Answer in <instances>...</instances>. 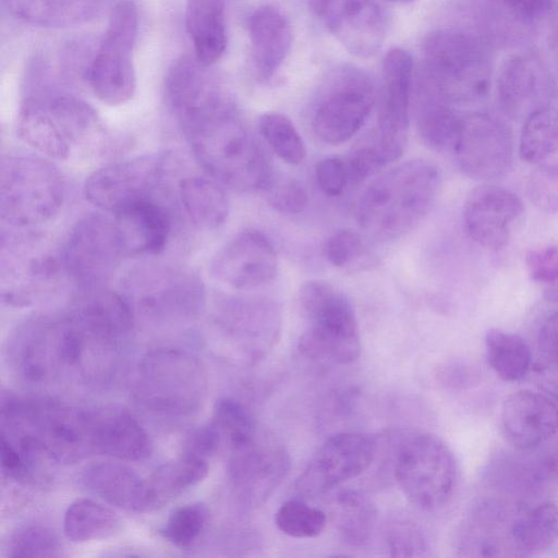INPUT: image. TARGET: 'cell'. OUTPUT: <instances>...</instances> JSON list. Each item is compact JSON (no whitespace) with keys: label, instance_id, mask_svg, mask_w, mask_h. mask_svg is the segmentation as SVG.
Wrapping results in <instances>:
<instances>
[{"label":"cell","instance_id":"30","mask_svg":"<svg viewBox=\"0 0 558 558\" xmlns=\"http://www.w3.org/2000/svg\"><path fill=\"white\" fill-rule=\"evenodd\" d=\"M460 123L450 101L429 78L418 90L416 125L422 142L439 153L452 150Z\"/></svg>","mask_w":558,"mask_h":558},{"label":"cell","instance_id":"49","mask_svg":"<svg viewBox=\"0 0 558 558\" xmlns=\"http://www.w3.org/2000/svg\"><path fill=\"white\" fill-rule=\"evenodd\" d=\"M386 542L393 557L423 556L426 542L421 530L408 521H397L387 531Z\"/></svg>","mask_w":558,"mask_h":558},{"label":"cell","instance_id":"1","mask_svg":"<svg viewBox=\"0 0 558 558\" xmlns=\"http://www.w3.org/2000/svg\"><path fill=\"white\" fill-rule=\"evenodd\" d=\"M1 434L34 465L46 458L75 463L95 450V411L45 398L1 397Z\"/></svg>","mask_w":558,"mask_h":558},{"label":"cell","instance_id":"15","mask_svg":"<svg viewBox=\"0 0 558 558\" xmlns=\"http://www.w3.org/2000/svg\"><path fill=\"white\" fill-rule=\"evenodd\" d=\"M377 442L360 432L329 437L312 457L295 481L304 496H319L364 473L375 459Z\"/></svg>","mask_w":558,"mask_h":558},{"label":"cell","instance_id":"2","mask_svg":"<svg viewBox=\"0 0 558 558\" xmlns=\"http://www.w3.org/2000/svg\"><path fill=\"white\" fill-rule=\"evenodd\" d=\"M206 172L234 191H263L274 173L231 99L179 123Z\"/></svg>","mask_w":558,"mask_h":558},{"label":"cell","instance_id":"31","mask_svg":"<svg viewBox=\"0 0 558 558\" xmlns=\"http://www.w3.org/2000/svg\"><path fill=\"white\" fill-rule=\"evenodd\" d=\"M185 25L195 57L210 66L223 54L227 29L223 0H186Z\"/></svg>","mask_w":558,"mask_h":558},{"label":"cell","instance_id":"25","mask_svg":"<svg viewBox=\"0 0 558 558\" xmlns=\"http://www.w3.org/2000/svg\"><path fill=\"white\" fill-rule=\"evenodd\" d=\"M520 452L490 462L487 476L495 486L511 494L532 495L558 481V446L538 453Z\"/></svg>","mask_w":558,"mask_h":558},{"label":"cell","instance_id":"57","mask_svg":"<svg viewBox=\"0 0 558 558\" xmlns=\"http://www.w3.org/2000/svg\"><path fill=\"white\" fill-rule=\"evenodd\" d=\"M544 296L549 302H558V282L545 290Z\"/></svg>","mask_w":558,"mask_h":558},{"label":"cell","instance_id":"48","mask_svg":"<svg viewBox=\"0 0 558 558\" xmlns=\"http://www.w3.org/2000/svg\"><path fill=\"white\" fill-rule=\"evenodd\" d=\"M363 248V240L357 231L342 229L327 239L324 245V256L332 266L344 268L361 258Z\"/></svg>","mask_w":558,"mask_h":558},{"label":"cell","instance_id":"22","mask_svg":"<svg viewBox=\"0 0 558 558\" xmlns=\"http://www.w3.org/2000/svg\"><path fill=\"white\" fill-rule=\"evenodd\" d=\"M500 425L515 450H536L558 432V405L541 392H512L501 403Z\"/></svg>","mask_w":558,"mask_h":558},{"label":"cell","instance_id":"24","mask_svg":"<svg viewBox=\"0 0 558 558\" xmlns=\"http://www.w3.org/2000/svg\"><path fill=\"white\" fill-rule=\"evenodd\" d=\"M123 255H156L163 251L171 231L167 209L154 199L125 207L113 215Z\"/></svg>","mask_w":558,"mask_h":558},{"label":"cell","instance_id":"37","mask_svg":"<svg viewBox=\"0 0 558 558\" xmlns=\"http://www.w3.org/2000/svg\"><path fill=\"white\" fill-rule=\"evenodd\" d=\"M485 348L490 367L502 379L517 381L529 373L532 352L520 336L500 329H490L485 335Z\"/></svg>","mask_w":558,"mask_h":558},{"label":"cell","instance_id":"32","mask_svg":"<svg viewBox=\"0 0 558 558\" xmlns=\"http://www.w3.org/2000/svg\"><path fill=\"white\" fill-rule=\"evenodd\" d=\"M15 129L21 141L50 159L64 160L71 153L72 146L38 95L25 97Z\"/></svg>","mask_w":558,"mask_h":558},{"label":"cell","instance_id":"8","mask_svg":"<svg viewBox=\"0 0 558 558\" xmlns=\"http://www.w3.org/2000/svg\"><path fill=\"white\" fill-rule=\"evenodd\" d=\"M396 481L410 502L436 510L451 498L457 464L449 447L438 437L418 433L402 439L393 461Z\"/></svg>","mask_w":558,"mask_h":558},{"label":"cell","instance_id":"12","mask_svg":"<svg viewBox=\"0 0 558 558\" xmlns=\"http://www.w3.org/2000/svg\"><path fill=\"white\" fill-rule=\"evenodd\" d=\"M375 101L371 77L360 69L336 72L313 114V130L331 145L350 141L366 122Z\"/></svg>","mask_w":558,"mask_h":558},{"label":"cell","instance_id":"33","mask_svg":"<svg viewBox=\"0 0 558 558\" xmlns=\"http://www.w3.org/2000/svg\"><path fill=\"white\" fill-rule=\"evenodd\" d=\"M181 204L191 222L199 229L220 228L229 215V199L222 184L215 179L189 177L179 187Z\"/></svg>","mask_w":558,"mask_h":558},{"label":"cell","instance_id":"42","mask_svg":"<svg viewBox=\"0 0 558 558\" xmlns=\"http://www.w3.org/2000/svg\"><path fill=\"white\" fill-rule=\"evenodd\" d=\"M208 522V510L202 502L174 509L160 530L162 537L180 549L193 547Z\"/></svg>","mask_w":558,"mask_h":558},{"label":"cell","instance_id":"47","mask_svg":"<svg viewBox=\"0 0 558 558\" xmlns=\"http://www.w3.org/2000/svg\"><path fill=\"white\" fill-rule=\"evenodd\" d=\"M531 199L539 208L558 211V156L538 163L527 184Z\"/></svg>","mask_w":558,"mask_h":558},{"label":"cell","instance_id":"10","mask_svg":"<svg viewBox=\"0 0 558 558\" xmlns=\"http://www.w3.org/2000/svg\"><path fill=\"white\" fill-rule=\"evenodd\" d=\"M429 77L447 99L472 101L486 96L490 75L474 38L457 31H435L423 40Z\"/></svg>","mask_w":558,"mask_h":558},{"label":"cell","instance_id":"4","mask_svg":"<svg viewBox=\"0 0 558 558\" xmlns=\"http://www.w3.org/2000/svg\"><path fill=\"white\" fill-rule=\"evenodd\" d=\"M9 361L28 385L85 381L90 354L80 329L70 316H34L21 323L9 340Z\"/></svg>","mask_w":558,"mask_h":558},{"label":"cell","instance_id":"27","mask_svg":"<svg viewBox=\"0 0 558 558\" xmlns=\"http://www.w3.org/2000/svg\"><path fill=\"white\" fill-rule=\"evenodd\" d=\"M248 35L256 75L260 81H268L290 51L291 25L280 10L264 5L251 15Z\"/></svg>","mask_w":558,"mask_h":558},{"label":"cell","instance_id":"43","mask_svg":"<svg viewBox=\"0 0 558 558\" xmlns=\"http://www.w3.org/2000/svg\"><path fill=\"white\" fill-rule=\"evenodd\" d=\"M327 523L323 510L301 499L284 501L275 513V524L283 534L295 538L318 536Z\"/></svg>","mask_w":558,"mask_h":558},{"label":"cell","instance_id":"26","mask_svg":"<svg viewBox=\"0 0 558 558\" xmlns=\"http://www.w3.org/2000/svg\"><path fill=\"white\" fill-rule=\"evenodd\" d=\"M84 487L105 502L126 511L150 510L146 478L131 466L119 462H99L82 474Z\"/></svg>","mask_w":558,"mask_h":558},{"label":"cell","instance_id":"9","mask_svg":"<svg viewBox=\"0 0 558 558\" xmlns=\"http://www.w3.org/2000/svg\"><path fill=\"white\" fill-rule=\"evenodd\" d=\"M138 31V13L131 0L112 9L100 45L86 71L95 96L109 106L132 99L136 89L133 52Z\"/></svg>","mask_w":558,"mask_h":558},{"label":"cell","instance_id":"58","mask_svg":"<svg viewBox=\"0 0 558 558\" xmlns=\"http://www.w3.org/2000/svg\"><path fill=\"white\" fill-rule=\"evenodd\" d=\"M389 2H393V3H401V4H407V3H411L415 0H387Z\"/></svg>","mask_w":558,"mask_h":558},{"label":"cell","instance_id":"21","mask_svg":"<svg viewBox=\"0 0 558 558\" xmlns=\"http://www.w3.org/2000/svg\"><path fill=\"white\" fill-rule=\"evenodd\" d=\"M523 213L520 197L508 189L482 184L463 205L462 218L469 236L485 248L500 250L510 239L511 225Z\"/></svg>","mask_w":558,"mask_h":558},{"label":"cell","instance_id":"17","mask_svg":"<svg viewBox=\"0 0 558 558\" xmlns=\"http://www.w3.org/2000/svg\"><path fill=\"white\" fill-rule=\"evenodd\" d=\"M278 258L271 241L262 231L244 229L230 238L213 255L210 276L231 288L252 290L277 275Z\"/></svg>","mask_w":558,"mask_h":558},{"label":"cell","instance_id":"35","mask_svg":"<svg viewBox=\"0 0 558 558\" xmlns=\"http://www.w3.org/2000/svg\"><path fill=\"white\" fill-rule=\"evenodd\" d=\"M207 473V461L187 452L161 464L146 478L150 510L161 507L197 485Z\"/></svg>","mask_w":558,"mask_h":558},{"label":"cell","instance_id":"41","mask_svg":"<svg viewBox=\"0 0 558 558\" xmlns=\"http://www.w3.org/2000/svg\"><path fill=\"white\" fill-rule=\"evenodd\" d=\"M258 130L272 151L286 163L298 166L306 157V147L293 122L283 113L268 111L258 119Z\"/></svg>","mask_w":558,"mask_h":558},{"label":"cell","instance_id":"44","mask_svg":"<svg viewBox=\"0 0 558 558\" xmlns=\"http://www.w3.org/2000/svg\"><path fill=\"white\" fill-rule=\"evenodd\" d=\"M231 448L255 439V422L250 411L238 400L220 399L214 409L211 420Z\"/></svg>","mask_w":558,"mask_h":558},{"label":"cell","instance_id":"11","mask_svg":"<svg viewBox=\"0 0 558 558\" xmlns=\"http://www.w3.org/2000/svg\"><path fill=\"white\" fill-rule=\"evenodd\" d=\"M412 75L413 60L408 51L393 48L386 53L377 125L363 140L383 167L398 160L407 145Z\"/></svg>","mask_w":558,"mask_h":558},{"label":"cell","instance_id":"46","mask_svg":"<svg viewBox=\"0 0 558 558\" xmlns=\"http://www.w3.org/2000/svg\"><path fill=\"white\" fill-rule=\"evenodd\" d=\"M263 192L268 204L281 214H300L308 204L305 189L287 175L272 173Z\"/></svg>","mask_w":558,"mask_h":558},{"label":"cell","instance_id":"6","mask_svg":"<svg viewBox=\"0 0 558 558\" xmlns=\"http://www.w3.org/2000/svg\"><path fill=\"white\" fill-rule=\"evenodd\" d=\"M206 389L204 366L184 350L155 349L138 363L135 395L150 411L172 416L191 415L201 408Z\"/></svg>","mask_w":558,"mask_h":558},{"label":"cell","instance_id":"39","mask_svg":"<svg viewBox=\"0 0 558 558\" xmlns=\"http://www.w3.org/2000/svg\"><path fill=\"white\" fill-rule=\"evenodd\" d=\"M337 529L352 546L368 542L376 522V509L372 501L357 490H344L336 499Z\"/></svg>","mask_w":558,"mask_h":558},{"label":"cell","instance_id":"51","mask_svg":"<svg viewBox=\"0 0 558 558\" xmlns=\"http://www.w3.org/2000/svg\"><path fill=\"white\" fill-rule=\"evenodd\" d=\"M315 177L320 191L328 196L340 195L349 181L347 165L337 157L319 160L315 167Z\"/></svg>","mask_w":558,"mask_h":558},{"label":"cell","instance_id":"56","mask_svg":"<svg viewBox=\"0 0 558 558\" xmlns=\"http://www.w3.org/2000/svg\"><path fill=\"white\" fill-rule=\"evenodd\" d=\"M545 386L548 393L558 401V376L547 379Z\"/></svg>","mask_w":558,"mask_h":558},{"label":"cell","instance_id":"20","mask_svg":"<svg viewBox=\"0 0 558 558\" xmlns=\"http://www.w3.org/2000/svg\"><path fill=\"white\" fill-rule=\"evenodd\" d=\"M231 449L229 476L238 497L251 506L264 502L286 477L289 454L279 445L255 439Z\"/></svg>","mask_w":558,"mask_h":558},{"label":"cell","instance_id":"23","mask_svg":"<svg viewBox=\"0 0 558 558\" xmlns=\"http://www.w3.org/2000/svg\"><path fill=\"white\" fill-rule=\"evenodd\" d=\"M70 317L90 338L119 350L134 326L128 298L101 288L84 290Z\"/></svg>","mask_w":558,"mask_h":558},{"label":"cell","instance_id":"7","mask_svg":"<svg viewBox=\"0 0 558 558\" xmlns=\"http://www.w3.org/2000/svg\"><path fill=\"white\" fill-rule=\"evenodd\" d=\"M65 195L64 180L53 163L25 155L2 158L1 218L13 228H31L52 219Z\"/></svg>","mask_w":558,"mask_h":558},{"label":"cell","instance_id":"52","mask_svg":"<svg viewBox=\"0 0 558 558\" xmlns=\"http://www.w3.org/2000/svg\"><path fill=\"white\" fill-rule=\"evenodd\" d=\"M223 440L217 425L210 421L208 424L194 429L185 441V451L203 459L215 454Z\"/></svg>","mask_w":558,"mask_h":558},{"label":"cell","instance_id":"50","mask_svg":"<svg viewBox=\"0 0 558 558\" xmlns=\"http://www.w3.org/2000/svg\"><path fill=\"white\" fill-rule=\"evenodd\" d=\"M530 277L539 283L558 282V245L546 244L530 248L524 257Z\"/></svg>","mask_w":558,"mask_h":558},{"label":"cell","instance_id":"40","mask_svg":"<svg viewBox=\"0 0 558 558\" xmlns=\"http://www.w3.org/2000/svg\"><path fill=\"white\" fill-rule=\"evenodd\" d=\"M498 92L505 112L519 117L537 98V76L533 65L522 58L509 60L501 71Z\"/></svg>","mask_w":558,"mask_h":558},{"label":"cell","instance_id":"14","mask_svg":"<svg viewBox=\"0 0 558 558\" xmlns=\"http://www.w3.org/2000/svg\"><path fill=\"white\" fill-rule=\"evenodd\" d=\"M123 256L113 219L86 216L69 234L60 254L62 269L83 290L100 288Z\"/></svg>","mask_w":558,"mask_h":558},{"label":"cell","instance_id":"45","mask_svg":"<svg viewBox=\"0 0 558 558\" xmlns=\"http://www.w3.org/2000/svg\"><path fill=\"white\" fill-rule=\"evenodd\" d=\"M61 555V544L57 535L41 524H27L20 527L9 542V556L57 557Z\"/></svg>","mask_w":558,"mask_h":558},{"label":"cell","instance_id":"59","mask_svg":"<svg viewBox=\"0 0 558 558\" xmlns=\"http://www.w3.org/2000/svg\"><path fill=\"white\" fill-rule=\"evenodd\" d=\"M555 46L558 50V24H557V27H556V33H555Z\"/></svg>","mask_w":558,"mask_h":558},{"label":"cell","instance_id":"34","mask_svg":"<svg viewBox=\"0 0 558 558\" xmlns=\"http://www.w3.org/2000/svg\"><path fill=\"white\" fill-rule=\"evenodd\" d=\"M509 538L515 555L541 554L558 542V504L543 501L512 521Z\"/></svg>","mask_w":558,"mask_h":558},{"label":"cell","instance_id":"19","mask_svg":"<svg viewBox=\"0 0 558 558\" xmlns=\"http://www.w3.org/2000/svg\"><path fill=\"white\" fill-rule=\"evenodd\" d=\"M131 288L137 291L143 312L160 323L189 319L201 311L204 302L202 282L180 270L157 269L136 274Z\"/></svg>","mask_w":558,"mask_h":558},{"label":"cell","instance_id":"3","mask_svg":"<svg viewBox=\"0 0 558 558\" xmlns=\"http://www.w3.org/2000/svg\"><path fill=\"white\" fill-rule=\"evenodd\" d=\"M440 187L439 169L425 159L400 162L373 180L355 206L357 225L380 241L412 231L432 209Z\"/></svg>","mask_w":558,"mask_h":558},{"label":"cell","instance_id":"5","mask_svg":"<svg viewBox=\"0 0 558 558\" xmlns=\"http://www.w3.org/2000/svg\"><path fill=\"white\" fill-rule=\"evenodd\" d=\"M299 300L310 322L299 342L301 353L337 364L354 362L361 339L349 299L326 281L310 280L302 284Z\"/></svg>","mask_w":558,"mask_h":558},{"label":"cell","instance_id":"18","mask_svg":"<svg viewBox=\"0 0 558 558\" xmlns=\"http://www.w3.org/2000/svg\"><path fill=\"white\" fill-rule=\"evenodd\" d=\"M314 13L328 31L359 57L380 49L386 36L387 16L377 0H310Z\"/></svg>","mask_w":558,"mask_h":558},{"label":"cell","instance_id":"55","mask_svg":"<svg viewBox=\"0 0 558 558\" xmlns=\"http://www.w3.org/2000/svg\"><path fill=\"white\" fill-rule=\"evenodd\" d=\"M504 3L517 14L524 17H537L544 14L553 0H502Z\"/></svg>","mask_w":558,"mask_h":558},{"label":"cell","instance_id":"16","mask_svg":"<svg viewBox=\"0 0 558 558\" xmlns=\"http://www.w3.org/2000/svg\"><path fill=\"white\" fill-rule=\"evenodd\" d=\"M452 151L466 177L480 181L498 179L513 161L512 134L501 120L486 113H472L461 118Z\"/></svg>","mask_w":558,"mask_h":558},{"label":"cell","instance_id":"53","mask_svg":"<svg viewBox=\"0 0 558 558\" xmlns=\"http://www.w3.org/2000/svg\"><path fill=\"white\" fill-rule=\"evenodd\" d=\"M1 470L4 475L16 481H26L32 474V463L1 434Z\"/></svg>","mask_w":558,"mask_h":558},{"label":"cell","instance_id":"13","mask_svg":"<svg viewBox=\"0 0 558 558\" xmlns=\"http://www.w3.org/2000/svg\"><path fill=\"white\" fill-rule=\"evenodd\" d=\"M167 163L165 155L144 154L106 165L86 179L84 196L98 209L114 215L130 205L153 199Z\"/></svg>","mask_w":558,"mask_h":558},{"label":"cell","instance_id":"36","mask_svg":"<svg viewBox=\"0 0 558 558\" xmlns=\"http://www.w3.org/2000/svg\"><path fill=\"white\" fill-rule=\"evenodd\" d=\"M119 526L120 520L113 511L89 498L73 501L63 518L64 535L74 543L107 538Z\"/></svg>","mask_w":558,"mask_h":558},{"label":"cell","instance_id":"54","mask_svg":"<svg viewBox=\"0 0 558 558\" xmlns=\"http://www.w3.org/2000/svg\"><path fill=\"white\" fill-rule=\"evenodd\" d=\"M537 342L543 357L549 364L558 367V311L542 325Z\"/></svg>","mask_w":558,"mask_h":558},{"label":"cell","instance_id":"38","mask_svg":"<svg viewBox=\"0 0 558 558\" xmlns=\"http://www.w3.org/2000/svg\"><path fill=\"white\" fill-rule=\"evenodd\" d=\"M558 153V109L538 107L526 117L519 141L520 158L541 163Z\"/></svg>","mask_w":558,"mask_h":558},{"label":"cell","instance_id":"28","mask_svg":"<svg viewBox=\"0 0 558 558\" xmlns=\"http://www.w3.org/2000/svg\"><path fill=\"white\" fill-rule=\"evenodd\" d=\"M95 450L125 461H140L151 452L150 439L142 425L121 410L95 411Z\"/></svg>","mask_w":558,"mask_h":558},{"label":"cell","instance_id":"29","mask_svg":"<svg viewBox=\"0 0 558 558\" xmlns=\"http://www.w3.org/2000/svg\"><path fill=\"white\" fill-rule=\"evenodd\" d=\"M20 21L39 27H69L95 19L109 0H2Z\"/></svg>","mask_w":558,"mask_h":558}]
</instances>
